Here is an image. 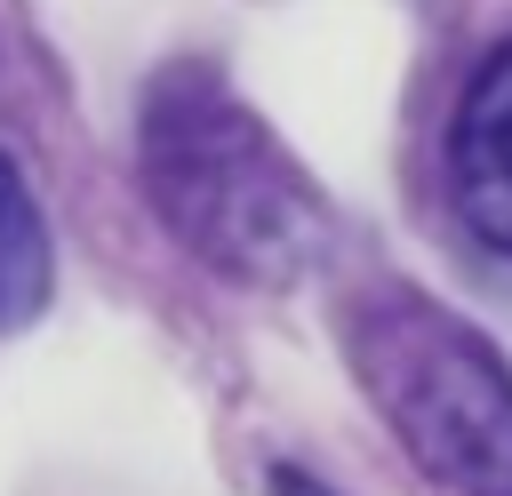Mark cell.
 <instances>
[{
	"instance_id": "obj_1",
	"label": "cell",
	"mask_w": 512,
	"mask_h": 496,
	"mask_svg": "<svg viewBox=\"0 0 512 496\" xmlns=\"http://www.w3.org/2000/svg\"><path fill=\"white\" fill-rule=\"evenodd\" d=\"M136 176L176 248L232 288H296L328 256V200L216 64H168L144 88Z\"/></svg>"
},
{
	"instance_id": "obj_2",
	"label": "cell",
	"mask_w": 512,
	"mask_h": 496,
	"mask_svg": "<svg viewBox=\"0 0 512 496\" xmlns=\"http://www.w3.org/2000/svg\"><path fill=\"white\" fill-rule=\"evenodd\" d=\"M344 352L432 488L512 496V368L472 320L416 288H368L344 312Z\"/></svg>"
},
{
	"instance_id": "obj_3",
	"label": "cell",
	"mask_w": 512,
	"mask_h": 496,
	"mask_svg": "<svg viewBox=\"0 0 512 496\" xmlns=\"http://www.w3.org/2000/svg\"><path fill=\"white\" fill-rule=\"evenodd\" d=\"M448 200H456V224L488 256H512V40L488 48V64L472 72V88L456 104Z\"/></svg>"
},
{
	"instance_id": "obj_4",
	"label": "cell",
	"mask_w": 512,
	"mask_h": 496,
	"mask_svg": "<svg viewBox=\"0 0 512 496\" xmlns=\"http://www.w3.org/2000/svg\"><path fill=\"white\" fill-rule=\"evenodd\" d=\"M48 224H40V200L24 184V168L0 152V336H16L24 320H40L48 304Z\"/></svg>"
},
{
	"instance_id": "obj_5",
	"label": "cell",
	"mask_w": 512,
	"mask_h": 496,
	"mask_svg": "<svg viewBox=\"0 0 512 496\" xmlns=\"http://www.w3.org/2000/svg\"><path fill=\"white\" fill-rule=\"evenodd\" d=\"M272 480H280V496H320V488H312V480H304V472H288V464H280V472H272Z\"/></svg>"
}]
</instances>
